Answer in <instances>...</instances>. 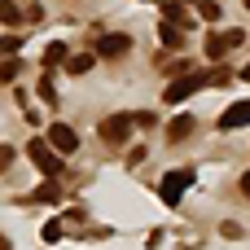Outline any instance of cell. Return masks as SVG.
Masks as SVG:
<instances>
[{
  "mask_svg": "<svg viewBox=\"0 0 250 250\" xmlns=\"http://www.w3.org/2000/svg\"><path fill=\"white\" fill-rule=\"evenodd\" d=\"M198 88H207V83H202V70H193V75H185V79H171L167 92H163V101H167V105H180V101L193 97Z\"/></svg>",
  "mask_w": 250,
  "mask_h": 250,
  "instance_id": "277c9868",
  "label": "cell"
},
{
  "mask_svg": "<svg viewBox=\"0 0 250 250\" xmlns=\"http://www.w3.org/2000/svg\"><path fill=\"white\" fill-rule=\"evenodd\" d=\"M242 4H246V9H250V0H242Z\"/></svg>",
  "mask_w": 250,
  "mask_h": 250,
  "instance_id": "d4e9b609",
  "label": "cell"
},
{
  "mask_svg": "<svg viewBox=\"0 0 250 250\" xmlns=\"http://www.w3.org/2000/svg\"><path fill=\"white\" fill-rule=\"evenodd\" d=\"M242 79H250V62H246V66H242Z\"/></svg>",
  "mask_w": 250,
  "mask_h": 250,
  "instance_id": "603a6c76",
  "label": "cell"
},
{
  "mask_svg": "<svg viewBox=\"0 0 250 250\" xmlns=\"http://www.w3.org/2000/svg\"><path fill=\"white\" fill-rule=\"evenodd\" d=\"M246 123H250V97L237 101V105H229V110L220 114V132H237V127H246Z\"/></svg>",
  "mask_w": 250,
  "mask_h": 250,
  "instance_id": "ba28073f",
  "label": "cell"
},
{
  "mask_svg": "<svg viewBox=\"0 0 250 250\" xmlns=\"http://www.w3.org/2000/svg\"><path fill=\"white\" fill-rule=\"evenodd\" d=\"M26 158L44 171V180H57V176H62V154H57L48 141H31V145H26Z\"/></svg>",
  "mask_w": 250,
  "mask_h": 250,
  "instance_id": "6da1fadb",
  "label": "cell"
},
{
  "mask_svg": "<svg viewBox=\"0 0 250 250\" xmlns=\"http://www.w3.org/2000/svg\"><path fill=\"white\" fill-rule=\"evenodd\" d=\"M242 40H246V31H237V26H233V31H215V35L207 40V57H211V62H224Z\"/></svg>",
  "mask_w": 250,
  "mask_h": 250,
  "instance_id": "3957f363",
  "label": "cell"
},
{
  "mask_svg": "<svg viewBox=\"0 0 250 250\" xmlns=\"http://www.w3.org/2000/svg\"><path fill=\"white\" fill-rule=\"evenodd\" d=\"M163 22H171V26H180V31L193 26V22L185 18V4H180V0H163Z\"/></svg>",
  "mask_w": 250,
  "mask_h": 250,
  "instance_id": "9c48e42d",
  "label": "cell"
},
{
  "mask_svg": "<svg viewBox=\"0 0 250 250\" xmlns=\"http://www.w3.org/2000/svg\"><path fill=\"white\" fill-rule=\"evenodd\" d=\"M22 48V35H0V53H18Z\"/></svg>",
  "mask_w": 250,
  "mask_h": 250,
  "instance_id": "ffe728a7",
  "label": "cell"
},
{
  "mask_svg": "<svg viewBox=\"0 0 250 250\" xmlns=\"http://www.w3.org/2000/svg\"><path fill=\"white\" fill-rule=\"evenodd\" d=\"M132 123H136V114H110V119L101 123V141H105V145H123V141L132 136Z\"/></svg>",
  "mask_w": 250,
  "mask_h": 250,
  "instance_id": "5b68a950",
  "label": "cell"
},
{
  "mask_svg": "<svg viewBox=\"0 0 250 250\" xmlns=\"http://www.w3.org/2000/svg\"><path fill=\"white\" fill-rule=\"evenodd\" d=\"M70 62V48L62 44V40H53L48 48H44V70H53V66H66Z\"/></svg>",
  "mask_w": 250,
  "mask_h": 250,
  "instance_id": "30bf717a",
  "label": "cell"
},
{
  "mask_svg": "<svg viewBox=\"0 0 250 250\" xmlns=\"http://www.w3.org/2000/svg\"><path fill=\"white\" fill-rule=\"evenodd\" d=\"M18 70H22V57H4V62H0V83L18 79Z\"/></svg>",
  "mask_w": 250,
  "mask_h": 250,
  "instance_id": "9a60e30c",
  "label": "cell"
},
{
  "mask_svg": "<svg viewBox=\"0 0 250 250\" xmlns=\"http://www.w3.org/2000/svg\"><path fill=\"white\" fill-rule=\"evenodd\" d=\"M123 53H132V35H123V31L97 35V57H123Z\"/></svg>",
  "mask_w": 250,
  "mask_h": 250,
  "instance_id": "8992f818",
  "label": "cell"
},
{
  "mask_svg": "<svg viewBox=\"0 0 250 250\" xmlns=\"http://www.w3.org/2000/svg\"><path fill=\"white\" fill-rule=\"evenodd\" d=\"M158 40H163L167 48H180V40H185V31H180V26H171V22H158Z\"/></svg>",
  "mask_w": 250,
  "mask_h": 250,
  "instance_id": "4fadbf2b",
  "label": "cell"
},
{
  "mask_svg": "<svg viewBox=\"0 0 250 250\" xmlns=\"http://www.w3.org/2000/svg\"><path fill=\"white\" fill-rule=\"evenodd\" d=\"M44 141H48L57 154H75V149H79V136H75V127H66V123H53Z\"/></svg>",
  "mask_w": 250,
  "mask_h": 250,
  "instance_id": "52a82bcc",
  "label": "cell"
},
{
  "mask_svg": "<svg viewBox=\"0 0 250 250\" xmlns=\"http://www.w3.org/2000/svg\"><path fill=\"white\" fill-rule=\"evenodd\" d=\"M0 4H4V0H0Z\"/></svg>",
  "mask_w": 250,
  "mask_h": 250,
  "instance_id": "4316f807",
  "label": "cell"
},
{
  "mask_svg": "<svg viewBox=\"0 0 250 250\" xmlns=\"http://www.w3.org/2000/svg\"><path fill=\"white\" fill-rule=\"evenodd\" d=\"M13 158H18V154H13V145H0V176L9 171V163H13Z\"/></svg>",
  "mask_w": 250,
  "mask_h": 250,
  "instance_id": "44dd1931",
  "label": "cell"
},
{
  "mask_svg": "<svg viewBox=\"0 0 250 250\" xmlns=\"http://www.w3.org/2000/svg\"><path fill=\"white\" fill-rule=\"evenodd\" d=\"M229 79H233L229 70H207V75H202V83H207V88H224Z\"/></svg>",
  "mask_w": 250,
  "mask_h": 250,
  "instance_id": "e0dca14e",
  "label": "cell"
},
{
  "mask_svg": "<svg viewBox=\"0 0 250 250\" xmlns=\"http://www.w3.org/2000/svg\"><path fill=\"white\" fill-rule=\"evenodd\" d=\"M0 22H9V26H18V22H22V9H18L13 0H4V4H0Z\"/></svg>",
  "mask_w": 250,
  "mask_h": 250,
  "instance_id": "2e32d148",
  "label": "cell"
},
{
  "mask_svg": "<svg viewBox=\"0 0 250 250\" xmlns=\"http://www.w3.org/2000/svg\"><path fill=\"white\" fill-rule=\"evenodd\" d=\"M40 237H44V242H62V224H57V220H48V224L40 229Z\"/></svg>",
  "mask_w": 250,
  "mask_h": 250,
  "instance_id": "d6986e66",
  "label": "cell"
},
{
  "mask_svg": "<svg viewBox=\"0 0 250 250\" xmlns=\"http://www.w3.org/2000/svg\"><path fill=\"white\" fill-rule=\"evenodd\" d=\"M40 97H44V101H57V83H53V75L40 79Z\"/></svg>",
  "mask_w": 250,
  "mask_h": 250,
  "instance_id": "ac0fdd59",
  "label": "cell"
},
{
  "mask_svg": "<svg viewBox=\"0 0 250 250\" xmlns=\"http://www.w3.org/2000/svg\"><path fill=\"white\" fill-rule=\"evenodd\" d=\"M193 127H198V123H193L189 114H176V119H171V127H167V136H171V141H185Z\"/></svg>",
  "mask_w": 250,
  "mask_h": 250,
  "instance_id": "7c38bea8",
  "label": "cell"
},
{
  "mask_svg": "<svg viewBox=\"0 0 250 250\" xmlns=\"http://www.w3.org/2000/svg\"><path fill=\"white\" fill-rule=\"evenodd\" d=\"M193 180H198V171H167V176H163V185H158V198H163L167 207H176V202H180V193H185Z\"/></svg>",
  "mask_w": 250,
  "mask_h": 250,
  "instance_id": "7a4b0ae2",
  "label": "cell"
},
{
  "mask_svg": "<svg viewBox=\"0 0 250 250\" xmlns=\"http://www.w3.org/2000/svg\"><path fill=\"white\" fill-rule=\"evenodd\" d=\"M242 193H246V198H250V171H246V176H242Z\"/></svg>",
  "mask_w": 250,
  "mask_h": 250,
  "instance_id": "7402d4cb",
  "label": "cell"
},
{
  "mask_svg": "<svg viewBox=\"0 0 250 250\" xmlns=\"http://www.w3.org/2000/svg\"><path fill=\"white\" fill-rule=\"evenodd\" d=\"M92 62H97V53H70L66 70H70V75H88V70H92Z\"/></svg>",
  "mask_w": 250,
  "mask_h": 250,
  "instance_id": "8fae6325",
  "label": "cell"
},
{
  "mask_svg": "<svg viewBox=\"0 0 250 250\" xmlns=\"http://www.w3.org/2000/svg\"><path fill=\"white\" fill-rule=\"evenodd\" d=\"M0 250H13V246H9V242H4V237H0Z\"/></svg>",
  "mask_w": 250,
  "mask_h": 250,
  "instance_id": "cb8c5ba5",
  "label": "cell"
},
{
  "mask_svg": "<svg viewBox=\"0 0 250 250\" xmlns=\"http://www.w3.org/2000/svg\"><path fill=\"white\" fill-rule=\"evenodd\" d=\"M180 4H189V0H180Z\"/></svg>",
  "mask_w": 250,
  "mask_h": 250,
  "instance_id": "484cf974",
  "label": "cell"
},
{
  "mask_svg": "<svg viewBox=\"0 0 250 250\" xmlns=\"http://www.w3.org/2000/svg\"><path fill=\"white\" fill-rule=\"evenodd\" d=\"M57 198H62V185H57V180H44V185L31 193V202H57Z\"/></svg>",
  "mask_w": 250,
  "mask_h": 250,
  "instance_id": "5bb4252c",
  "label": "cell"
}]
</instances>
